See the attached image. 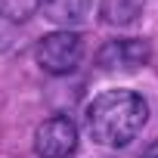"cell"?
I'll return each instance as SVG.
<instances>
[{
  "mask_svg": "<svg viewBox=\"0 0 158 158\" xmlns=\"http://www.w3.org/2000/svg\"><path fill=\"white\" fill-rule=\"evenodd\" d=\"M149 118V106L133 90H106L87 106V130L99 146H127Z\"/></svg>",
  "mask_w": 158,
  "mask_h": 158,
  "instance_id": "obj_1",
  "label": "cell"
},
{
  "mask_svg": "<svg viewBox=\"0 0 158 158\" xmlns=\"http://www.w3.org/2000/svg\"><path fill=\"white\" fill-rule=\"evenodd\" d=\"M84 59V40L74 31H53L37 44V65L47 74H68Z\"/></svg>",
  "mask_w": 158,
  "mask_h": 158,
  "instance_id": "obj_2",
  "label": "cell"
},
{
  "mask_svg": "<svg viewBox=\"0 0 158 158\" xmlns=\"http://www.w3.org/2000/svg\"><path fill=\"white\" fill-rule=\"evenodd\" d=\"M77 149V127L68 118H50L34 133V152L40 158H71Z\"/></svg>",
  "mask_w": 158,
  "mask_h": 158,
  "instance_id": "obj_3",
  "label": "cell"
},
{
  "mask_svg": "<svg viewBox=\"0 0 158 158\" xmlns=\"http://www.w3.org/2000/svg\"><path fill=\"white\" fill-rule=\"evenodd\" d=\"M149 59V44L146 40H109L99 50V65L102 68H136Z\"/></svg>",
  "mask_w": 158,
  "mask_h": 158,
  "instance_id": "obj_4",
  "label": "cell"
},
{
  "mask_svg": "<svg viewBox=\"0 0 158 158\" xmlns=\"http://www.w3.org/2000/svg\"><path fill=\"white\" fill-rule=\"evenodd\" d=\"M40 10L50 22L56 25H81L90 10H93V0H40Z\"/></svg>",
  "mask_w": 158,
  "mask_h": 158,
  "instance_id": "obj_5",
  "label": "cell"
},
{
  "mask_svg": "<svg viewBox=\"0 0 158 158\" xmlns=\"http://www.w3.org/2000/svg\"><path fill=\"white\" fill-rule=\"evenodd\" d=\"M143 0H102V16L112 25H127L139 16Z\"/></svg>",
  "mask_w": 158,
  "mask_h": 158,
  "instance_id": "obj_6",
  "label": "cell"
},
{
  "mask_svg": "<svg viewBox=\"0 0 158 158\" xmlns=\"http://www.w3.org/2000/svg\"><path fill=\"white\" fill-rule=\"evenodd\" d=\"M40 10V0H0V16L6 22H28Z\"/></svg>",
  "mask_w": 158,
  "mask_h": 158,
  "instance_id": "obj_7",
  "label": "cell"
},
{
  "mask_svg": "<svg viewBox=\"0 0 158 158\" xmlns=\"http://www.w3.org/2000/svg\"><path fill=\"white\" fill-rule=\"evenodd\" d=\"M143 158H158V143H155V146H149V152H146Z\"/></svg>",
  "mask_w": 158,
  "mask_h": 158,
  "instance_id": "obj_8",
  "label": "cell"
}]
</instances>
